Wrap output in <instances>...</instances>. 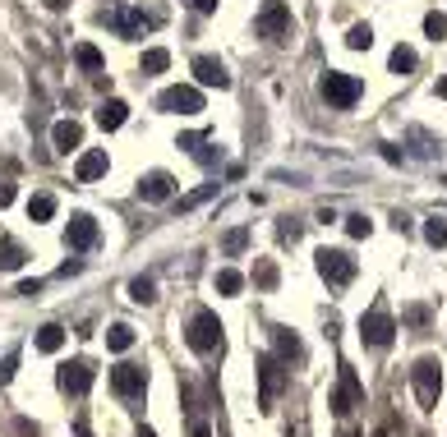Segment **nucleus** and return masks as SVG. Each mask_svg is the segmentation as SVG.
Returning <instances> with one entry per match:
<instances>
[{
    "label": "nucleus",
    "mask_w": 447,
    "mask_h": 437,
    "mask_svg": "<svg viewBox=\"0 0 447 437\" xmlns=\"http://www.w3.org/2000/svg\"><path fill=\"white\" fill-rule=\"evenodd\" d=\"M185 341L194 355H217L221 350V322H217L212 309H194V317L185 327Z\"/></svg>",
    "instance_id": "1"
},
{
    "label": "nucleus",
    "mask_w": 447,
    "mask_h": 437,
    "mask_svg": "<svg viewBox=\"0 0 447 437\" xmlns=\"http://www.w3.org/2000/svg\"><path fill=\"white\" fill-rule=\"evenodd\" d=\"M360 341H364L369 350H387L392 341H397V317L387 313V304H383V300H378L369 313L360 317Z\"/></svg>",
    "instance_id": "2"
},
{
    "label": "nucleus",
    "mask_w": 447,
    "mask_h": 437,
    "mask_svg": "<svg viewBox=\"0 0 447 437\" xmlns=\"http://www.w3.org/2000/svg\"><path fill=\"white\" fill-rule=\"evenodd\" d=\"M411 382H415L419 410H433V405H438V396H443V363L433 359V355L415 359V368H411Z\"/></svg>",
    "instance_id": "3"
},
{
    "label": "nucleus",
    "mask_w": 447,
    "mask_h": 437,
    "mask_svg": "<svg viewBox=\"0 0 447 437\" xmlns=\"http://www.w3.org/2000/svg\"><path fill=\"white\" fill-rule=\"evenodd\" d=\"M291 32H295L291 10H286L281 0H263V10H259V37H268L272 46H281V42H291Z\"/></svg>",
    "instance_id": "4"
},
{
    "label": "nucleus",
    "mask_w": 447,
    "mask_h": 437,
    "mask_svg": "<svg viewBox=\"0 0 447 437\" xmlns=\"http://www.w3.org/2000/svg\"><path fill=\"white\" fill-rule=\"evenodd\" d=\"M360 92H364V83L355 74H341V69H327L323 74V102L337 106V111H351L360 102Z\"/></svg>",
    "instance_id": "5"
},
{
    "label": "nucleus",
    "mask_w": 447,
    "mask_h": 437,
    "mask_svg": "<svg viewBox=\"0 0 447 437\" xmlns=\"http://www.w3.org/2000/svg\"><path fill=\"white\" fill-rule=\"evenodd\" d=\"M318 276H323L327 286H351L355 281V258L346 249H318Z\"/></svg>",
    "instance_id": "6"
},
{
    "label": "nucleus",
    "mask_w": 447,
    "mask_h": 437,
    "mask_svg": "<svg viewBox=\"0 0 447 437\" xmlns=\"http://www.w3.org/2000/svg\"><path fill=\"white\" fill-rule=\"evenodd\" d=\"M97 240H102V226H97L88 212H74L69 226H65V244H69L74 254H88V249H97Z\"/></svg>",
    "instance_id": "7"
},
{
    "label": "nucleus",
    "mask_w": 447,
    "mask_h": 437,
    "mask_svg": "<svg viewBox=\"0 0 447 437\" xmlns=\"http://www.w3.org/2000/svg\"><path fill=\"white\" fill-rule=\"evenodd\" d=\"M157 106L171 111V115H199L203 111V92L189 88V83H175V88H166L162 97H157Z\"/></svg>",
    "instance_id": "8"
},
{
    "label": "nucleus",
    "mask_w": 447,
    "mask_h": 437,
    "mask_svg": "<svg viewBox=\"0 0 447 437\" xmlns=\"http://www.w3.org/2000/svg\"><path fill=\"white\" fill-rule=\"evenodd\" d=\"M259 401H263V410H272L277 405V392L286 387V368H281V359H272V355H263L259 359Z\"/></svg>",
    "instance_id": "9"
},
{
    "label": "nucleus",
    "mask_w": 447,
    "mask_h": 437,
    "mask_svg": "<svg viewBox=\"0 0 447 437\" xmlns=\"http://www.w3.org/2000/svg\"><path fill=\"white\" fill-rule=\"evenodd\" d=\"M360 401H364V387H360V377H355L351 363H341V382H337V392H332V410L346 419V414H351Z\"/></svg>",
    "instance_id": "10"
},
{
    "label": "nucleus",
    "mask_w": 447,
    "mask_h": 437,
    "mask_svg": "<svg viewBox=\"0 0 447 437\" xmlns=\"http://www.w3.org/2000/svg\"><path fill=\"white\" fill-rule=\"evenodd\" d=\"M111 387H116V396L134 401V396L148 392V373H143L139 363H116V368H111Z\"/></svg>",
    "instance_id": "11"
},
{
    "label": "nucleus",
    "mask_w": 447,
    "mask_h": 437,
    "mask_svg": "<svg viewBox=\"0 0 447 437\" xmlns=\"http://www.w3.org/2000/svg\"><path fill=\"white\" fill-rule=\"evenodd\" d=\"M56 382H61V392L83 396L88 387H93V363H88V359H69V363L61 368V377H56Z\"/></svg>",
    "instance_id": "12"
},
{
    "label": "nucleus",
    "mask_w": 447,
    "mask_h": 437,
    "mask_svg": "<svg viewBox=\"0 0 447 437\" xmlns=\"http://www.w3.org/2000/svg\"><path fill=\"white\" fill-rule=\"evenodd\" d=\"M194 78L203 88H231V74H226V65L217 56H194Z\"/></svg>",
    "instance_id": "13"
},
{
    "label": "nucleus",
    "mask_w": 447,
    "mask_h": 437,
    "mask_svg": "<svg viewBox=\"0 0 447 437\" xmlns=\"http://www.w3.org/2000/svg\"><path fill=\"white\" fill-rule=\"evenodd\" d=\"M175 194V180H171L166 170H148L139 180V198L143 203H166V198Z\"/></svg>",
    "instance_id": "14"
},
{
    "label": "nucleus",
    "mask_w": 447,
    "mask_h": 437,
    "mask_svg": "<svg viewBox=\"0 0 447 437\" xmlns=\"http://www.w3.org/2000/svg\"><path fill=\"white\" fill-rule=\"evenodd\" d=\"M111 170V157L102 148H93V152H78V161H74V175L83 184H93V180H102V175H107Z\"/></svg>",
    "instance_id": "15"
},
{
    "label": "nucleus",
    "mask_w": 447,
    "mask_h": 437,
    "mask_svg": "<svg viewBox=\"0 0 447 437\" xmlns=\"http://www.w3.org/2000/svg\"><path fill=\"white\" fill-rule=\"evenodd\" d=\"M51 143H56V152H78L83 148V124L78 120H61L56 129H51Z\"/></svg>",
    "instance_id": "16"
},
{
    "label": "nucleus",
    "mask_w": 447,
    "mask_h": 437,
    "mask_svg": "<svg viewBox=\"0 0 447 437\" xmlns=\"http://www.w3.org/2000/svg\"><path fill=\"white\" fill-rule=\"evenodd\" d=\"M124 120H129V106H124L120 97H107V102L97 106V124H102L107 134H111V129H120Z\"/></svg>",
    "instance_id": "17"
},
{
    "label": "nucleus",
    "mask_w": 447,
    "mask_h": 437,
    "mask_svg": "<svg viewBox=\"0 0 447 437\" xmlns=\"http://www.w3.org/2000/svg\"><path fill=\"white\" fill-rule=\"evenodd\" d=\"M180 148H185L194 161H203V166H212L217 157H221V148H212V143H208L203 134H180Z\"/></svg>",
    "instance_id": "18"
},
{
    "label": "nucleus",
    "mask_w": 447,
    "mask_h": 437,
    "mask_svg": "<svg viewBox=\"0 0 447 437\" xmlns=\"http://www.w3.org/2000/svg\"><path fill=\"white\" fill-rule=\"evenodd\" d=\"M32 346L42 350V355H56V350L65 346V327H56V322H47V327H37V336H32Z\"/></svg>",
    "instance_id": "19"
},
{
    "label": "nucleus",
    "mask_w": 447,
    "mask_h": 437,
    "mask_svg": "<svg viewBox=\"0 0 447 437\" xmlns=\"http://www.w3.org/2000/svg\"><path fill=\"white\" fill-rule=\"evenodd\" d=\"M23 262H28V254H23V244L5 235V240H0V267H5V271H19Z\"/></svg>",
    "instance_id": "20"
},
{
    "label": "nucleus",
    "mask_w": 447,
    "mask_h": 437,
    "mask_svg": "<svg viewBox=\"0 0 447 437\" xmlns=\"http://www.w3.org/2000/svg\"><path fill=\"white\" fill-rule=\"evenodd\" d=\"M74 65L78 69H88V74H102V51L93 42H78L74 46Z\"/></svg>",
    "instance_id": "21"
},
{
    "label": "nucleus",
    "mask_w": 447,
    "mask_h": 437,
    "mask_svg": "<svg viewBox=\"0 0 447 437\" xmlns=\"http://www.w3.org/2000/svg\"><path fill=\"white\" fill-rule=\"evenodd\" d=\"M129 346H134V327H129V322H116V327H107V350L124 355Z\"/></svg>",
    "instance_id": "22"
},
{
    "label": "nucleus",
    "mask_w": 447,
    "mask_h": 437,
    "mask_svg": "<svg viewBox=\"0 0 447 437\" xmlns=\"http://www.w3.org/2000/svg\"><path fill=\"white\" fill-rule=\"evenodd\" d=\"M171 69V51L166 46H148L143 51V74H166Z\"/></svg>",
    "instance_id": "23"
},
{
    "label": "nucleus",
    "mask_w": 447,
    "mask_h": 437,
    "mask_svg": "<svg viewBox=\"0 0 447 437\" xmlns=\"http://www.w3.org/2000/svg\"><path fill=\"white\" fill-rule=\"evenodd\" d=\"M148 23H153V19H143L139 10H120V14H116V32H124V37H134V32H143Z\"/></svg>",
    "instance_id": "24"
},
{
    "label": "nucleus",
    "mask_w": 447,
    "mask_h": 437,
    "mask_svg": "<svg viewBox=\"0 0 447 437\" xmlns=\"http://www.w3.org/2000/svg\"><path fill=\"white\" fill-rule=\"evenodd\" d=\"M129 300L134 304H157V281L153 276H134V281H129Z\"/></svg>",
    "instance_id": "25"
},
{
    "label": "nucleus",
    "mask_w": 447,
    "mask_h": 437,
    "mask_svg": "<svg viewBox=\"0 0 447 437\" xmlns=\"http://www.w3.org/2000/svg\"><path fill=\"white\" fill-rule=\"evenodd\" d=\"M212 286H217V295H240V290H245V276H240L235 267H221Z\"/></svg>",
    "instance_id": "26"
},
{
    "label": "nucleus",
    "mask_w": 447,
    "mask_h": 437,
    "mask_svg": "<svg viewBox=\"0 0 447 437\" xmlns=\"http://www.w3.org/2000/svg\"><path fill=\"white\" fill-rule=\"evenodd\" d=\"M28 216L32 221H51V216H56V198L51 194H32L28 198Z\"/></svg>",
    "instance_id": "27"
},
{
    "label": "nucleus",
    "mask_w": 447,
    "mask_h": 437,
    "mask_svg": "<svg viewBox=\"0 0 447 437\" xmlns=\"http://www.w3.org/2000/svg\"><path fill=\"white\" fill-rule=\"evenodd\" d=\"M424 37L447 42V14H443V10H429V14H424Z\"/></svg>",
    "instance_id": "28"
},
{
    "label": "nucleus",
    "mask_w": 447,
    "mask_h": 437,
    "mask_svg": "<svg viewBox=\"0 0 447 437\" xmlns=\"http://www.w3.org/2000/svg\"><path fill=\"white\" fill-rule=\"evenodd\" d=\"M346 46H351V51H369L373 46V28L369 23H355V28L346 32Z\"/></svg>",
    "instance_id": "29"
},
{
    "label": "nucleus",
    "mask_w": 447,
    "mask_h": 437,
    "mask_svg": "<svg viewBox=\"0 0 447 437\" xmlns=\"http://www.w3.org/2000/svg\"><path fill=\"white\" fill-rule=\"evenodd\" d=\"M346 235H351V240H369V235H373V221L364 216V212H355V216H346Z\"/></svg>",
    "instance_id": "30"
},
{
    "label": "nucleus",
    "mask_w": 447,
    "mask_h": 437,
    "mask_svg": "<svg viewBox=\"0 0 447 437\" xmlns=\"http://www.w3.org/2000/svg\"><path fill=\"white\" fill-rule=\"evenodd\" d=\"M208 198H217V184H199L194 194H185V198H180V212H194V208H203Z\"/></svg>",
    "instance_id": "31"
},
{
    "label": "nucleus",
    "mask_w": 447,
    "mask_h": 437,
    "mask_svg": "<svg viewBox=\"0 0 447 437\" xmlns=\"http://www.w3.org/2000/svg\"><path fill=\"white\" fill-rule=\"evenodd\" d=\"M415 69V51L411 46H392V74H411Z\"/></svg>",
    "instance_id": "32"
},
{
    "label": "nucleus",
    "mask_w": 447,
    "mask_h": 437,
    "mask_svg": "<svg viewBox=\"0 0 447 437\" xmlns=\"http://www.w3.org/2000/svg\"><path fill=\"white\" fill-rule=\"evenodd\" d=\"M277 350H281V359H286V363H295L300 355H305V350H300V341H295V336L286 332V327L277 332Z\"/></svg>",
    "instance_id": "33"
},
{
    "label": "nucleus",
    "mask_w": 447,
    "mask_h": 437,
    "mask_svg": "<svg viewBox=\"0 0 447 437\" xmlns=\"http://www.w3.org/2000/svg\"><path fill=\"white\" fill-rule=\"evenodd\" d=\"M254 281H259L263 290H272V286H277V262H268V258H263L259 267H254Z\"/></svg>",
    "instance_id": "34"
},
{
    "label": "nucleus",
    "mask_w": 447,
    "mask_h": 437,
    "mask_svg": "<svg viewBox=\"0 0 447 437\" xmlns=\"http://www.w3.org/2000/svg\"><path fill=\"white\" fill-rule=\"evenodd\" d=\"M424 240H429L433 249H443L447 244V221H424Z\"/></svg>",
    "instance_id": "35"
},
{
    "label": "nucleus",
    "mask_w": 447,
    "mask_h": 437,
    "mask_svg": "<svg viewBox=\"0 0 447 437\" xmlns=\"http://www.w3.org/2000/svg\"><path fill=\"white\" fill-rule=\"evenodd\" d=\"M245 244H249V230H231V235H226V240H221V249H226V254H245Z\"/></svg>",
    "instance_id": "36"
},
{
    "label": "nucleus",
    "mask_w": 447,
    "mask_h": 437,
    "mask_svg": "<svg viewBox=\"0 0 447 437\" xmlns=\"http://www.w3.org/2000/svg\"><path fill=\"white\" fill-rule=\"evenodd\" d=\"M406 322H411V327H429V309H424V304H411V309H406Z\"/></svg>",
    "instance_id": "37"
},
{
    "label": "nucleus",
    "mask_w": 447,
    "mask_h": 437,
    "mask_svg": "<svg viewBox=\"0 0 447 437\" xmlns=\"http://www.w3.org/2000/svg\"><path fill=\"white\" fill-rule=\"evenodd\" d=\"M14 368H19V355H5V359H0V387L14 377Z\"/></svg>",
    "instance_id": "38"
},
{
    "label": "nucleus",
    "mask_w": 447,
    "mask_h": 437,
    "mask_svg": "<svg viewBox=\"0 0 447 437\" xmlns=\"http://www.w3.org/2000/svg\"><path fill=\"white\" fill-rule=\"evenodd\" d=\"M281 240H300V221L286 216V221H281Z\"/></svg>",
    "instance_id": "39"
},
{
    "label": "nucleus",
    "mask_w": 447,
    "mask_h": 437,
    "mask_svg": "<svg viewBox=\"0 0 447 437\" xmlns=\"http://www.w3.org/2000/svg\"><path fill=\"white\" fill-rule=\"evenodd\" d=\"M19 295H23V300H32V295H42V281H23V286H19Z\"/></svg>",
    "instance_id": "40"
},
{
    "label": "nucleus",
    "mask_w": 447,
    "mask_h": 437,
    "mask_svg": "<svg viewBox=\"0 0 447 437\" xmlns=\"http://www.w3.org/2000/svg\"><path fill=\"white\" fill-rule=\"evenodd\" d=\"M14 203V184H0V208H10Z\"/></svg>",
    "instance_id": "41"
},
{
    "label": "nucleus",
    "mask_w": 447,
    "mask_h": 437,
    "mask_svg": "<svg viewBox=\"0 0 447 437\" xmlns=\"http://www.w3.org/2000/svg\"><path fill=\"white\" fill-rule=\"evenodd\" d=\"M189 5H194L199 14H212V10H217V0H189Z\"/></svg>",
    "instance_id": "42"
},
{
    "label": "nucleus",
    "mask_w": 447,
    "mask_h": 437,
    "mask_svg": "<svg viewBox=\"0 0 447 437\" xmlns=\"http://www.w3.org/2000/svg\"><path fill=\"white\" fill-rule=\"evenodd\" d=\"M74 437H93L88 433V423H74Z\"/></svg>",
    "instance_id": "43"
},
{
    "label": "nucleus",
    "mask_w": 447,
    "mask_h": 437,
    "mask_svg": "<svg viewBox=\"0 0 447 437\" xmlns=\"http://www.w3.org/2000/svg\"><path fill=\"white\" fill-rule=\"evenodd\" d=\"M189 437H212V433H208V428H203V423H194V433H189Z\"/></svg>",
    "instance_id": "44"
},
{
    "label": "nucleus",
    "mask_w": 447,
    "mask_h": 437,
    "mask_svg": "<svg viewBox=\"0 0 447 437\" xmlns=\"http://www.w3.org/2000/svg\"><path fill=\"white\" fill-rule=\"evenodd\" d=\"M65 5H69V0H47V10H65Z\"/></svg>",
    "instance_id": "45"
},
{
    "label": "nucleus",
    "mask_w": 447,
    "mask_h": 437,
    "mask_svg": "<svg viewBox=\"0 0 447 437\" xmlns=\"http://www.w3.org/2000/svg\"><path fill=\"white\" fill-rule=\"evenodd\" d=\"M438 97H443V102H447V78H438Z\"/></svg>",
    "instance_id": "46"
},
{
    "label": "nucleus",
    "mask_w": 447,
    "mask_h": 437,
    "mask_svg": "<svg viewBox=\"0 0 447 437\" xmlns=\"http://www.w3.org/2000/svg\"><path fill=\"white\" fill-rule=\"evenodd\" d=\"M139 437H157V433H153V428H139Z\"/></svg>",
    "instance_id": "47"
},
{
    "label": "nucleus",
    "mask_w": 447,
    "mask_h": 437,
    "mask_svg": "<svg viewBox=\"0 0 447 437\" xmlns=\"http://www.w3.org/2000/svg\"><path fill=\"white\" fill-rule=\"evenodd\" d=\"M341 437H351V433H341Z\"/></svg>",
    "instance_id": "48"
},
{
    "label": "nucleus",
    "mask_w": 447,
    "mask_h": 437,
    "mask_svg": "<svg viewBox=\"0 0 447 437\" xmlns=\"http://www.w3.org/2000/svg\"><path fill=\"white\" fill-rule=\"evenodd\" d=\"M443 184H447V180H443Z\"/></svg>",
    "instance_id": "49"
}]
</instances>
